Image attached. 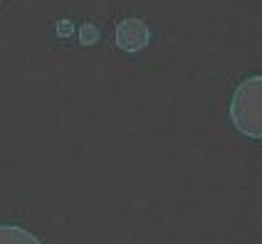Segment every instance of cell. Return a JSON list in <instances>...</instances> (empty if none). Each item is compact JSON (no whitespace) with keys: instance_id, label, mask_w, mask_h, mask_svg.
<instances>
[{"instance_id":"6da1fadb","label":"cell","mask_w":262,"mask_h":244,"mask_svg":"<svg viewBox=\"0 0 262 244\" xmlns=\"http://www.w3.org/2000/svg\"><path fill=\"white\" fill-rule=\"evenodd\" d=\"M230 116L243 136L262 138V77H250L235 89Z\"/></svg>"},{"instance_id":"7a4b0ae2","label":"cell","mask_w":262,"mask_h":244,"mask_svg":"<svg viewBox=\"0 0 262 244\" xmlns=\"http://www.w3.org/2000/svg\"><path fill=\"white\" fill-rule=\"evenodd\" d=\"M148 40H151V32L139 17H124L117 25V44L124 52H139L148 44Z\"/></svg>"},{"instance_id":"3957f363","label":"cell","mask_w":262,"mask_h":244,"mask_svg":"<svg viewBox=\"0 0 262 244\" xmlns=\"http://www.w3.org/2000/svg\"><path fill=\"white\" fill-rule=\"evenodd\" d=\"M0 244H42L35 234L17 225H0Z\"/></svg>"},{"instance_id":"277c9868","label":"cell","mask_w":262,"mask_h":244,"mask_svg":"<svg viewBox=\"0 0 262 244\" xmlns=\"http://www.w3.org/2000/svg\"><path fill=\"white\" fill-rule=\"evenodd\" d=\"M94 40H97V30L87 25V28L82 30V44H92Z\"/></svg>"}]
</instances>
